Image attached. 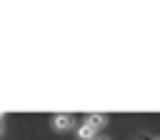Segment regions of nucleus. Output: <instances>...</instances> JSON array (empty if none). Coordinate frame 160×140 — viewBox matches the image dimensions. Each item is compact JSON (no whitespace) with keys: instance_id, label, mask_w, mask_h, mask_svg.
Listing matches in <instances>:
<instances>
[{"instance_id":"nucleus-1","label":"nucleus","mask_w":160,"mask_h":140,"mask_svg":"<svg viewBox=\"0 0 160 140\" xmlns=\"http://www.w3.org/2000/svg\"><path fill=\"white\" fill-rule=\"evenodd\" d=\"M50 122H52V130H58V132H68L75 128V118L70 112H58V115H52Z\"/></svg>"},{"instance_id":"nucleus-2","label":"nucleus","mask_w":160,"mask_h":140,"mask_svg":"<svg viewBox=\"0 0 160 140\" xmlns=\"http://www.w3.org/2000/svg\"><path fill=\"white\" fill-rule=\"evenodd\" d=\"M85 122H88L90 128H95V130H102V128L108 125V115H102V112H90V115H85Z\"/></svg>"},{"instance_id":"nucleus-3","label":"nucleus","mask_w":160,"mask_h":140,"mask_svg":"<svg viewBox=\"0 0 160 140\" xmlns=\"http://www.w3.org/2000/svg\"><path fill=\"white\" fill-rule=\"evenodd\" d=\"M75 132H78V138H80V140H95V138H98V130H95V128H90L88 122L78 125V130H75Z\"/></svg>"},{"instance_id":"nucleus-4","label":"nucleus","mask_w":160,"mask_h":140,"mask_svg":"<svg viewBox=\"0 0 160 140\" xmlns=\"http://www.w3.org/2000/svg\"><path fill=\"white\" fill-rule=\"evenodd\" d=\"M2 118H5V115H2V112H0V135H2V132H5V122H2Z\"/></svg>"},{"instance_id":"nucleus-5","label":"nucleus","mask_w":160,"mask_h":140,"mask_svg":"<svg viewBox=\"0 0 160 140\" xmlns=\"http://www.w3.org/2000/svg\"><path fill=\"white\" fill-rule=\"evenodd\" d=\"M95 140H110V138H105V135H98V138H95Z\"/></svg>"},{"instance_id":"nucleus-6","label":"nucleus","mask_w":160,"mask_h":140,"mask_svg":"<svg viewBox=\"0 0 160 140\" xmlns=\"http://www.w3.org/2000/svg\"><path fill=\"white\" fill-rule=\"evenodd\" d=\"M155 140H160V138H155Z\"/></svg>"}]
</instances>
